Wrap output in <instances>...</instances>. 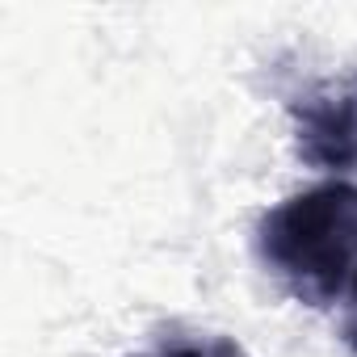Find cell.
Returning <instances> with one entry per match:
<instances>
[{
  "mask_svg": "<svg viewBox=\"0 0 357 357\" xmlns=\"http://www.w3.org/2000/svg\"><path fill=\"white\" fill-rule=\"evenodd\" d=\"M257 257L294 303L332 307L357 278V185L324 181L265 211Z\"/></svg>",
  "mask_w": 357,
  "mask_h": 357,
  "instance_id": "6da1fadb",
  "label": "cell"
},
{
  "mask_svg": "<svg viewBox=\"0 0 357 357\" xmlns=\"http://www.w3.org/2000/svg\"><path fill=\"white\" fill-rule=\"evenodd\" d=\"M294 151L319 172H357V72L311 84L290 101Z\"/></svg>",
  "mask_w": 357,
  "mask_h": 357,
  "instance_id": "7a4b0ae2",
  "label": "cell"
},
{
  "mask_svg": "<svg viewBox=\"0 0 357 357\" xmlns=\"http://www.w3.org/2000/svg\"><path fill=\"white\" fill-rule=\"evenodd\" d=\"M135 357H244V349L223 336H198V340H172L155 353H135Z\"/></svg>",
  "mask_w": 357,
  "mask_h": 357,
  "instance_id": "3957f363",
  "label": "cell"
},
{
  "mask_svg": "<svg viewBox=\"0 0 357 357\" xmlns=\"http://www.w3.org/2000/svg\"><path fill=\"white\" fill-rule=\"evenodd\" d=\"M340 336H344V344L357 353V278H353V286H349V303H344V319H340Z\"/></svg>",
  "mask_w": 357,
  "mask_h": 357,
  "instance_id": "277c9868",
  "label": "cell"
}]
</instances>
